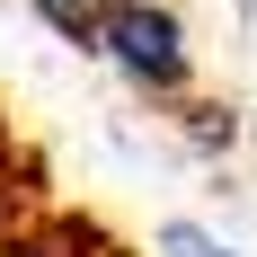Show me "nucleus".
Here are the masks:
<instances>
[{"mask_svg":"<svg viewBox=\"0 0 257 257\" xmlns=\"http://www.w3.org/2000/svg\"><path fill=\"white\" fill-rule=\"evenodd\" d=\"M98 53L124 71V89H142V98H186V80H195V45H186V18L169 0H115Z\"/></svg>","mask_w":257,"mask_h":257,"instance_id":"f257e3e1","label":"nucleus"},{"mask_svg":"<svg viewBox=\"0 0 257 257\" xmlns=\"http://www.w3.org/2000/svg\"><path fill=\"white\" fill-rule=\"evenodd\" d=\"M27 18L45 27L53 45L98 53V45H106V18H115V0H27Z\"/></svg>","mask_w":257,"mask_h":257,"instance_id":"f03ea898","label":"nucleus"},{"mask_svg":"<svg viewBox=\"0 0 257 257\" xmlns=\"http://www.w3.org/2000/svg\"><path fill=\"white\" fill-rule=\"evenodd\" d=\"M160 257H239V248L213 239L204 222H160Z\"/></svg>","mask_w":257,"mask_h":257,"instance_id":"7ed1b4c3","label":"nucleus"}]
</instances>
